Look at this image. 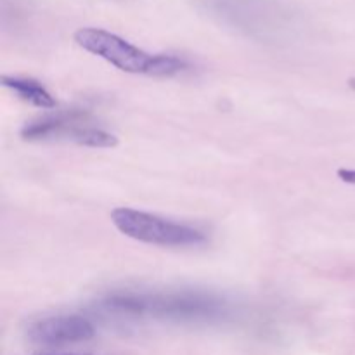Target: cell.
Segmentation results:
<instances>
[{
    "label": "cell",
    "mask_w": 355,
    "mask_h": 355,
    "mask_svg": "<svg viewBox=\"0 0 355 355\" xmlns=\"http://www.w3.org/2000/svg\"><path fill=\"white\" fill-rule=\"evenodd\" d=\"M94 311L125 321H162L177 324H224L238 315L229 298L205 290H120L103 295Z\"/></svg>",
    "instance_id": "obj_1"
},
{
    "label": "cell",
    "mask_w": 355,
    "mask_h": 355,
    "mask_svg": "<svg viewBox=\"0 0 355 355\" xmlns=\"http://www.w3.org/2000/svg\"><path fill=\"white\" fill-rule=\"evenodd\" d=\"M73 40L89 54L104 59L120 71L132 75L175 76L189 68L186 59L179 55L163 52L153 54L134 45L127 38L103 28H80L73 35Z\"/></svg>",
    "instance_id": "obj_2"
},
{
    "label": "cell",
    "mask_w": 355,
    "mask_h": 355,
    "mask_svg": "<svg viewBox=\"0 0 355 355\" xmlns=\"http://www.w3.org/2000/svg\"><path fill=\"white\" fill-rule=\"evenodd\" d=\"M111 222L123 236L146 245L165 248H196L208 243L207 231L198 225L135 208H114L111 211Z\"/></svg>",
    "instance_id": "obj_3"
},
{
    "label": "cell",
    "mask_w": 355,
    "mask_h": 355,
    "mask_svg": "<svg viewBox=\"0 0 355 355\" xmlns=\"http://www.w3.org/2000/svg\"><path fill=\"white\" fill-rule=\"evenodd\" d=\"M28 142H71L85 148L107 149L118 146V137L83 110H61L31 120L21 128Z\"/></svg>",
    "instance_id": "obj_4"
},
{
    "label": "cell",
    "mask_w": 355,
    "mask_h": 355,
    "mask_svg": "<svg viewBox=\"0 0 355 355\" xmlns=\"http://www.w3.org/2000/svg\"><path fill=\"white\" fill-rule=\"evenodd\" d=\"M203 7L239 31L262 40L276 38L283 30L281 17L276 9L263 0H201Z\"/></svg>",
    "instance_id": "obj_5"
},
{
    "label": "cell",
    "mask_w": 355,
    "mask_h": 355,
    "mask_svg": "<svg viewBox=\"0 0 355 355\" xmlns=\"http://www.w3.org/2000/svg\"><path fill=\"white\" fill-rule=\"evenodd\" d=\"M26 336L35 345L64 347L92 340L96 336V326L85 315L55 314L30 322Z\"/></svg>",
    "instance_id": "obj_6"
},
{
    "label": "cell",
    "mask_w": 355,
    "mask_h": 355,
    "mask_svg": "<svg viewBox=\"0 0 355 355\" xmlns=\"http://www.w3.org/2000/svg\"><path fill=\"white\" fill-rule=\"evenodd\" d=\"M2 85L31 106L40 107V110H54L55 107V99L49 92L47 87H44L38 80L30 78V76L3 75Z\"/></svg>",
    "instance_id": "obj_7"
},
{
    "label": "cell",
    "mask_w": 355,
    "mask_h": 355,
    "mask_svg": "<svg viewBox=\"0 0 355 355\" xmlns=\"http://www.w3.org/2000/svg\"><path fill=\"white\" fill-rule=\"evenodd\" d=\"M338 177L347 184H354L355 186V170L352 168H342L338 170Z\"/></svg>",
    "instance_id": "obj_8"
},
{
    "label": "cell",
    "mask_w": 355,
    "mask_h": 355,
    "mask_svg": "<svg viewBox=\"0 0 355 355\" xmlns=\"http://www.w3.org/2000/svg\"><path fill=\"white\" fill-rule=\"evenodd\" d=\"M349 87H350V89H352V90H355V78H350V80H349Z\"/></svg>",
    "instance_id": "obj_9"
},
{
    "label": "cell",
    "mask_w": 355,
    "mask_h": 355,
    "mask_svg": "<svg viewBox=\"0 0 355 355\" xmlns=\"http://www.w3.org/2000/svg\"><path fill=\"white\" fill-rule=\"evenodd\" d=\"M64 355H66V354H64Z\"/></svg>",
    "instance_id": "obj_10"
}]
</instances>
